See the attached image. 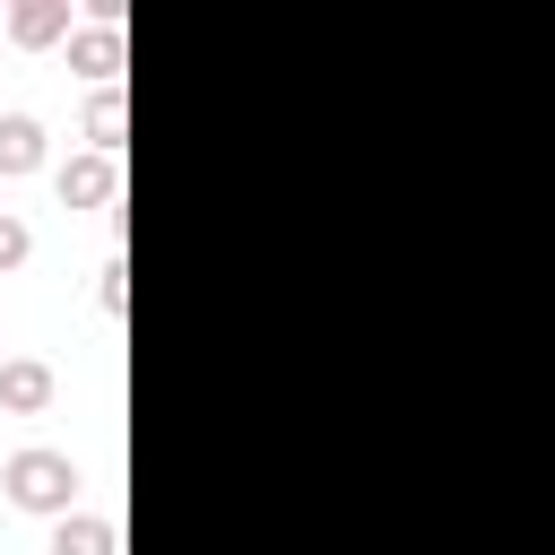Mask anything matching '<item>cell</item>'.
I'll list each match as a JSON object with an SVG mask.
<instances>
[{
    "instance_id": "7a4b0ae2",
    "label": "cell",
    "mask_w": 555,
    "mask_h": 555,
    "mask_svg": "<svg viewBox=\"0 0 555 555\" xmlns=\"http://www.w3.org/2000/svg\"><path fill=\"white\" fill-rule=\"evenodd\" d=\"M52 191H61V208H113L121 199V165L95 156V147H78L69 165H52Z\"/></svg>"
},
{
    "instance_id": "6da1fadb",
    "label": "cell",
    "mask_w": 555,
    "mask_h": 555,
    "mask_svg": "<svg viewBox=\"0 0 555 555\" xmlns=\"http://www.w3.org/2000/svg\"><path fill=\"white\" fill-rule=\"evenodd\" d=\"M0 486H9L17 512H43V520H69V512H78V460L52 451V442L9 451V460H0Z\"/></svg>"
},
{
    "instance_id": "52a82bcc",
    "label": "cell",
    "mask_w": 555,
    "mask_h": 555,
    "mask_svg": "<svg viewBox=\"0 0 555 555\" xmlns=\"http://www.w3.org/2000/svg\"><path fill=\"white\" fill-rule=\"evenodd\" d=\"M52 555H121V529L104 512H69V520H52Z\"/></svg>"
},
{
    "instance_id": "4fadbf2b",
    "label": "cell",
    "mask_w": 555,
    "mask_h": 555,
    "mask_svg": "<svg viewBox=\"0 0 555 555\" xmlns=\"http://www.w3.org/2000/svg\"><path fill=\"white\" fill-rule=\"evenodd\" d=\"M0 217H9V208H0Z\"/></svg>"
},
{
    "instance_id": "277c9868",
    "label": "cell",
    "mask_w": 555,
    "mask_h": 555,
    "mask_svg": "<svg viewBox=\"0 0 555 555\" xmlns=\"http://www.w3.org/2000/svg\"><path fill=\"white\" fill-rule=\"evenodd\" d=\"M69 69H78V78H95V87H121V69H130L121 26H78V35H69Z\"/></svg>"
},
{
    "instance_id": "8992f818",
    "label": "cell",
    "mask_w": 555,
    "mask_h": 555,
    "mask_svg": "<svg viewBox=\"0 0 555 555\" xmlns=\"http://www.w3.org/2000/svg\"><path fill=\"white\" fill-rule=\"evenodd\" d=\"M35 165H43V121L35 113H0V182H17Z\"/></svg>"
},
{
    "instance_id": "30bf717a",
    "label": "cell",
    "mask_w": 555,
    "mask_h": 555,
    "mask_svg": "<svg viewBox=\"0 0 555 555\" xmlns=\"http://www.w3.org/2000/svg\"><path fill=\"white\" fill-rule=\"evenodd\" d=\"M26 251H35L26 217H0V278H9V269H26Z\"/></svg>"
},
{
    "instance_id": "3957f363",
    "label": "cell",
    "mask_w": 555,
    "mask_h": 555,
    "mask_svg": "<svg viewBox=\"0 0 555 555\" xmlns=\"http://www.w3.org/2000/svg\"><path fill=\"white\" fill-rule=\"evenodd\" d=\"M52 390H61V382H52L43 356H9V364H0V416H43Z\"/></svg>"
},
{
    "instance_id": "5b68a950",
    "label": "cell",
    "mask_w": 555,
    "mask_h": 555,
    "mask_svg": "<svg viewBox=\"0 0 555 555\" xmlns=\"http://www.w3.org/2000/svg\"><path fill=\"white\" fill-rule=\"evenodd\" d=\"M61 35H78V26H69V0H17V9H9V43L35 52V43H61Z\"/></svg>"
},
{
    "instance_id": "8fae6325",
    "label": "cell",
    "mask_w": 555,
    "mask_h": 555,
    "mask_svg": "<svg viewBox=\"0 0 555 555\" xmlns=\"http://www.w3.org/2000/svg\"><path fill=\"white\" fill-rule=\"evenodd\" d=\"M0 35H9V17H0Z\"/></svg>"
},
{
    "instance_id": "7c38bea8",
    "label": "cell",
    "mask_w": 555,
    "mask_h": 555,
    "mask_svg": "<svg viewBox=\"0 0 555 555\" xmlns=\"http://www.w3.org/2000/svg\"><path fill=\"white\" fill-rule=\"evenodd\" d=\"M0 364H9V347H0Z\"/></svg>"
},
{
    "instance_id": "ba28073f",
    "label": "cell",
    "mask_w": 555,
    "mask_h": 555,
    "mask_svg": "<svg viewBox=\"0 0 555 555\" xmlns=\"http://www.w3.org/2000/svg\"><path fill=\"white\" fill-rule=\"evenodd\" d=\"M121 130H130L121 87H95V95H87V147H95V156H121Z\"/></svg>"
},
{
    "instance_id": "9c48e42d",
    "label": "cell",
    "mask_w": 555,
    "mask_h": 555,
    "mask_svg": "<svg viewBox=\"0 0 555 555\" xmlns=\"http://www.w3.org/2000/svg\"><path fill=\"white\" fill-rule=\"evenodd\" d=\"M95 304H104V312H121V304H130V269H121V251L95 269Z\"/></svg>"
}]
</instances>
